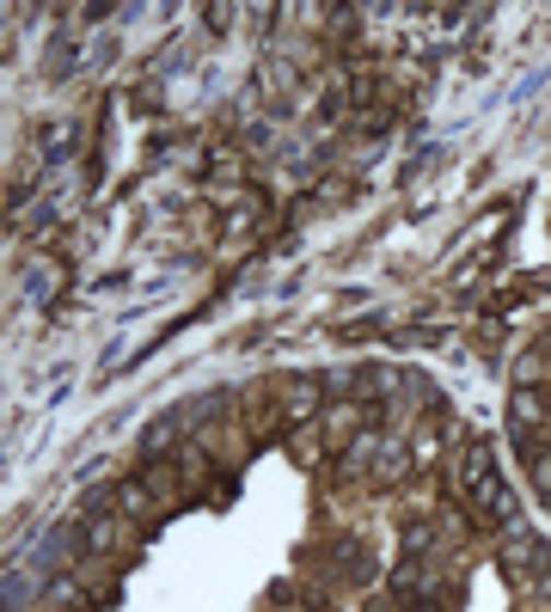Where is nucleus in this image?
I'll return each mask as SVG.
<instances>
[{"mask_svg":"<svg viewBox=\"0 0 551 612\" xmlns=\"http://www.w3.org/2000/svg\"><path fill=\"white\" fill-rule=\"evenodd\" d=\"M484 478H490V442H466V447H459V459H454V484L472 496Z\"/></svg>","mask_w":551,"mask_h":612,"instance_id":"20e7f679","label":"nucleus"},{"mask_svg":"<svg viewBox=\"0 0 551 612\" xmlns=\"http://www.w3.org/2000/svg\"><path fill=\"white\" fill-rule=\"evenodd\" d=\"M44 600H56V607H86V581H80V576H49Z\"/></svg>","mask_w":551,"mask_h":612,"instance_id":"9b49d317","label":"nucleus"},{"mask_svg":"<svg viewBox=\"0 0 551 612\" xmlns=\"http://www.w3.org/2000/svg\"><path fill=\"white\" fill-rule=\"evenodd\" d=\"M435 454H442V442H435V435H417V447H411V459H417V466H429Z\"/></svg>","mask_w":551,"mask_h":612,"instance_id":"6ab92c4d","label":"nucleus"},{"mask_svg":"<svg viewBox=\"0 0 551 612\" xmlns=\"http://www.w3.org/2000/svg\"><path fill=\"white\" fill-rule=\"evenodd\" d=\"M411 472H417V459L405 454L398 442H386V447H380V459H374V484H380V490H392V484H405Z\"/></svg>","mask_w":551,"mask_h":612,"instance_id":"0eeeda50","label":"nucleus"},{"mask_svg":"<svg viewBox=\"0 0 551 612\" xmlns=\"http://www.w3.org/2000/svg\"><path fill=\"white\" fill-rule=\"evenodd\" d=\"M117 515L122 520H148L153 515V496H148L141 478H122V484H117Z\"/></svg>","mask_w":551,"mask_h":612,"instance_id":"6e6552de","label":"nucleus"},{"mask_svg":"<svg viewBox=\"0 0 551 612\" xmlns=\"http://www.w3.org/2000/svg\"><path fill=\"white\" fill-rule=\"evenodd\" d=\"M508 416H515V428H539V423H546V398L527 392V386H515V398H508Z\"/></svg>","mask_w":551,"mask_h":612,"instance_id":"1a4fd4ad","label":"nucleus"},{"mask_svg":"<svg viewBox=\"0 0 551 612\" xmlns=\"http://www.w3.org/2000/svg\"><path fill=\"white\" fill-rule=\"evenodd\" d=\"M325 404H331L325 380H313V374H289V380H282V416H289V428L319 423V416H325Z\"/></svg>","mask_w":551,"mask_h":612,"instance_id":"f257e3e1","label":"nucleus"},{"mask_svg":"<svg viewBox=\"0 0 551 612\" xmlns=\"http://www.w3.org/2000/svg\"><path fill=\"white\" fill-rule=\"evenodd\" d=\"M209 447L202 442H190V447H178V472H184V484H202V478H209Z\"/></svg>","mask_w":551,"mask_h":612,"instance_id":"f8f14e48","label":"nucleus"},{"mask_svg":"<svg viewBox=\"0 0 551 612\" xmlns=\"http://www.w3.org/2000/svg\"><path fill=\"white\" fill-rule=\"evenodd\" d=\"M515 386H527V392H539V386H551V367H546V355H520V362H515Z\"/></svg>","mask_w":551,"mask_h":612,"instance_id":"4468645a","label":"nucleus"},{"mask_svg":"<svg viewBox=\"0 0 551 612\" xmlns=\"http://www.w3.org/2000/svg\"><path fill=\"white\" fill-rule=\"evenodd\" d=\"M398 539H405V557H423V551L435 545V520H429V515H411L405 527H398Z\"/></svg>","mask_w":551,"mask_h":612,"instance_id":"9d476101","label":"nucleus"},{"mask_svg":"<svg viewBox=\"0 0 551 612\" xmlns=\"http://www.w3.org/2000/svg\"><path fill=\"white\" fill-rule=\"evenodd\" d=\"M184 428H190V416H160V423L141 428V466H148V459H166Z\"/></svg>","mask_w":551,"mask_h":612,"instance_id":"7ed1b4c3","label":"nucleus"},{"mask_svg":"<svg viewBox=\"0 0 551 612\" xmlns=\"http://www.w3.org/2000/svg\"><path fill=\"white\" fill-rule=\"evenodd\" d=\"M350 98L355 105H374V92H380V68H350Z\"/></svg>","mask_w":551,"mask_h":612,"instance_id":"2eb2a0df","label":"nucleus"},{"mask_svg":"<svg viewBox=\"0 0 551 612\" xmlns=\"http://www.w3.org/2000/svg\"><path fill=\"white\" fill-rule=\"evenodd\" d=\"M325 392H331V398H355V374H350V367H331V374H325Z\"/></svg>","mask_w":551,"mask_h":612,"instance_id":"a211bd4d","label":"nucleus"},{"mask_svg":"<svg viewBox=\"0 0 551 612\" xmlns=\"http://www.w3.org/2000/svg\"><path fill=\"white\" fill-rule=\"evenodd\" d=\"M197 442L209 447V454H221L227 466H239V459L251 454V442H245V435H239L233 423H202V435H197Z\"/></svg>","mask_w":551,"mask_h":612,"instance_id":"423d86ee","label":"nucleus"},{"mask_svg":"<svg viewBox=\"0 0 551 612\" xmlns=\"http://www.w3.org/2000/svg\"><path fill=\"white\" fill-rule=\"evenodd\" d=\"M141 484H148L153 503H178V484H184L178 459H148V466H141Z\"/></svg>","mask_w":551,"mask_h":612,"instance_id":"39448f33","label":"nucleus"},{"mask_svg":"<svg viewBox=\"0 0 551 612\" xmlns=\"http://www.w3.org/2000/svg\"><path fill=\"white\" fill-rule=\"evenodd\" d=\"M74 141H80V122L74 117H56V122H49V136H44V153H49V160H61Z\"/></svg>","mask_w":551,"mask_h":612,"instance_id":"ddd939ff","label":"nucleus"},{"mask_svg":"<svg viewBox=\"0 0 551 612\" xmlns=\"http://www.w3.org/2000/svg\"><path fill=\"white\" fill-rule=\"evenodd\" d=\"M527 484H534L539 496L551 503V447H546V454H534V459H527Z\"/></svg>","mask_w":551,"mask_h":612,"instance_id":"dca6fc26","label":"nucleus"},{"mask_svg":"<svg viewBox=\"0 0 551 612\" xmlns=\"http://www.w3.org/2000/svg\"><path fill=\"white\" fill-rule=\"evenodd\" d=\"M31 270H37V275H31V301H49V294H56V289H61V275H56V263H31Z\"/></svg>","mask_w":551,"mask_h":612,"instance_id":"f3484780","label":"nucleus"},{"mask_svg":"<svg viewBox=\"0 0 551 612\" xmlns=\"http://www.w3.org/2000/svg\"><path fill=\"white\" fill-rule=\"evenodd\" d=\"M362 404H355V398H331V404H325V416H319V428H325V442L331 447H350L355 435H362Z\"/></svg>","mask_w":551,"mask_h":612,"instance_id":"f03ea898","label":"nucleus"}]
</instances>
